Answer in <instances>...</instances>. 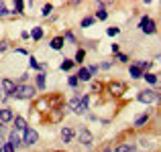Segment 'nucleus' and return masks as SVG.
I'll list each match as a JSON object with an SVG mask.
<instances>
[{
	"instance_id": "1",
	"label": "nucleus",
	"mask_w": 161,
	"mask_h": 152,
	"mask_svg": "<svg viewBox=\"0 0 161 152\" xmlns=\"http://www.w3.org/2000/svg\"><path fill=\"white\" fill-rule=\"evenodd\" d=\"M33 94H35V87H33V85H16L14 91H12V98L29 99V98H33Z\"/></svg>"
},
{
	"instance_id": "2",
	"label": "nucleus",
	"mask_w": 161,
	"mask_h": 152,
	"mask_svg": "<svg viewBox=\"0 0 161 152\" xmlns=\"http://www.w3.org/2000/svg\"><path fill=\"white\" fill-rule=\"evenodd\" d=\"M67 105H69V109H74L75 114H84L88 109V98H82V99L75 98V99H71Z\"/></svg>"
},
{
	"instance_id": "3",
	"label": "nucleus",
	"mask_w": 161,
	"mask_h": 152,
	"mask_svg": "<svg viewBox=\"0 0 161 152\" xmlns=\"http://www.w3.org/2000/svg\"><path fill=\"white\" fill-rule=\"evenodd\" d=\"M139 28H141L145 35H153V33H155V23H153L151 18H147V16H145V18L141 20V24H139Z\"/></svg>"
},
{
	"instance_id": "4",
	"label": "nucleus",
	"mask_w": 161,
	"mask_h": 152,
	"mask_svg": "<svg viewBox=\"0 0 161 152\" xmlns=\"http://www.w3.org/2000/svg\"><path fill=\"white\" fill-rule=\"evenodd\" d=\"M155 99H157V94L151 91V89H145V91L139 94V101H141V104H153Z\"/></svg>"
},
{
	"instance_id": "5",
	"label": "nucleus",
	"mask_w": 161,
	"mask_h": 152,
	"mask_svg": "<svg viewBox=\"0 0 161 152\" xmlns=\"http://www.w3.org/2000/svg\"><path fill=\"white\" fill-rule=\"evenodd\" d=\"M39 140V134L35 132V130H31V128H27V132H25V142H27V144H35V142Z\"/></svg>"
},
{
	"instance_id": "6",
	"label": "nucleus",
	"mask_w": 161,
	"mask_h": 152,
	"mask_svg": "<svg viewBox=\"0 0 161 152\" xmlns=\"http://www.w3.org/2000/svg\"><path fill=\"white\" fill-rule=\"evenodd\" d=\"M80 142H82V144H86V146H92V142H94V136H92V134L88 132L86 128H84L82 132H80Z\"/></svg>"
},
{
	"instance_id": "7",
	"label": "nucleus",
	"mask_w": 161,
	"mask_h": 152,
	"mask_svg": "<svg viewBox=\"0 0 161 152\" xmlns=\"http://www.w3.org/2000/svg\"><path fill=\"white\" fill-rule=\"evenodd\" d=\"M110 91H112V95H122L125 94V83H118V81L110 83Z\"/></svg>"
},
{
	"instance_id": "8",
	"label": "nucleus",
	"mask_w": 161,
	"mask_h": 152,
	"mask_svg": "<svg viewBox=\"0 0 161 152\" xmlns=\"http://www.w3.org/2000/svg\"><path fill=\"white\" fill-rule=\"evenodd\" d=\"M14 126H16V132H27V122H25V118L16 116L14 118Z\"/></svg>"
},
{
	"instance_id": "9",
	"label": "nucleus",
	"mask_w": 161,
	"mask_h": 152,
	"mask_svg": "<svg viewBox=\"0 0 161 152\" xmlns=\"http://www.w3.org/2000/svg\"><path fill=\"white\" fill-rule=\"evenodd\" d=\"M61 140L63 142H71L74 140V130L71 128H61Z\"/></svg>"
},
{
	"instance_id": "10",
	"label": "nucleus",
	"mask_w": 161,
	"mask_h": 152,
	"mask_svg": "<svg viewBox=\"0 0 161 152\" xmlns=\"http://www.w3.org/2000/svg\"><path fill=\"white\" fill-rule=\"evenodd\" d=\"M75 77H78V81H90L92 75H90V71H88V69H84V67H82V69L78 71V75H75Z\"/></svg>"
},
{
	"instance_id": "11",
	"label": "nucleus",
	"mask_w": 161,
	"mask_h": 152,
	"mask_svg": "<svg viewBox=\"0 0 161 152\" xmlns=\"http://www.w3.org/2000/svg\"><path fill=\"white\" fill-rule=\"evenodd\" d=\"M12 112L10 109H2V112H0V124H6V122H10L12 120Z\"/></svg>"
},
{
	"instance_id": "12",
	"label": "nucleus",
	"mask_w": 161,
	"mask_h": 152,
	"mask_svg": "<svg viewBox=\"0 0 161 152\" xmlns=\"http://www.w3.org/2000/svg\"><path fill=\"white\" fill-rule=\"evenodd\" d=\"M2 87H4V94H10V95H12V91H14L16 85L10 81V79H4V81H2Z\"/></svg>"
},
{
	"instance_id": "13",
	"label": "nucleus",
	"mask_w": 161,
	"mask_h": 152,
	"mask_svg": "<svg viewBox=\"0 0 161 152\" xmlns=\"http://www.w3.org/2000/svg\"><path fill=\"white\" fill-rule=\"evenodd\" d=\"M130 77L141 79V77H143V69H141L139 65H130Z\"/></svg>"
},
{
	"instance_id": "14",
	"label": "nucleus",
	"mask_w": 161,
	"mask_h": 152,
	"mask_svg": "<svg viewBox=\"0 0 161 152\" xmlns=\"http://www.w3.org/2000/svg\"><path fill=\"white\" fill-rule=\"evenodd\" d=\"M63 47V37H55V39L51 41V49H55V51H59Z\"/></svg>"
},
{
	"instance_id": "15",
	"label": "nucleus",
	"mask_w": 161,
	"mask_h": 152,
	"mask_svg": "<svg viewBox=\"0 0 161 152\" xmlns=\"http://www.w3.org/2000/svg\"><path fill=\"white\" fill-rule=\"evenodd\" d=\"M19 142H20L19 132H16V130H12V132H10V144H12V146H19Z\"/></svg>"
},
{
	"instance_id": "16",
	"label": "nucleus",
	"mask_w": 161,
	"mask_h": 152,
	"mask_svg": "<svg viewBox=\"0 0 161 152\" xmlns=\"http://www.w3.org/2000/svg\"><path fill=\"white\" fill-rule=\"evenodd\" d=\"M84 59H86V51H84V49H78V53H75V61H74V63H80V65H82Z\"/></svg>"
},
{
	"instance_id": "17",
	"label": "nucleus",
	"mask_w": 161,
	"mask_h": 152,
	"mask_svg": "<svg viewBox=\"0 0 161 152\" xmlns=\"http://www.w3.org/2000/svg\"><path fill=\"white\" fill-rule=\"evenodd\" d=\"M147 120H149V114H143V116H139L137 120H135V126H143V124H147Z\"/></svg>"
},
{
	"instance_id": "18",
	"label": "nucleus",
	"mask_w": 161,
	"mask_h": 152,
	"mask_svg": "<svg viewBox=\"0 0 161 152\" xmlns=\"http://www.w3.org/2000/svg\"><path fill=\"white\" fill-rule=\"evenodd\" d=\"M143 79L147 83H157V75H153V73H143Z\"/></svg>"
},
{
	"instance_id": "19",
	"label": "nucleus",
	"mask_w": 161,
	"mask_h": 152,
	"mask_svg": "<svg viewBox=\"0 0 161 152\" xmlns=\"http://www.w3.org/2000/svg\"><path fill=\"white\" fill-rule=\"evenodd\" d=\"M114 152H135L133 146H129V144H120V146H116V150Z\"/></svg>"
},
{
	"instance_id": "20",
	"label": "nucleus",
	"mask_w": 161,
	"mask_h": 152,
	"mask_svg": "<svg viewBox=\"0 0 161 152\" xmlns=\"http://www.w3.org/2000/svg\"><path fill=\"white\" fill-rule=\"evenodd\" d=\"M96 16H98V20H106L108 12L104 10V6H100V8H98V12H96Z\"/></svg>"
},
{
	"instance_id": "21",
	"label": "nucleus",
	"mask_w": 161,
	"mask_h": 152,
	"mask_svg": "<svg viewBox=\"0 0 161 152\" xmlns=\"http://www.w3.org/2000/svg\"><path fill=\"white\" fill-rule=\"evenodd\" d=\"M31 37H33V39H35V41H39V39H41V37H43V31H41V28H39V27H37V28H33V33H31Z\"/></svg>"
},
{
	"instance_id": "22",
	"label": "nucleus",
	"mask_w": 161,
	"mask_h": 152,
	"mask_svg": "<svg viewBox=\"0 0 161 152\" xmlns=\"http://www.w3.org/2000/svg\"><path fill=\"white\" fill-rule=\"evenodd\" d=\"M71 67H74V61H69V59H65V61L61 63V69H63V71H69Z\"/></svg>"
},
{
	"instance_id": "23",
	"label": "nucleus",
	"mask_w": 161,
	"mask_h": 152,
	"mask_svg": "<svg viewBox=\"0 0 161 152\" xmlns=\"http://www.w3.org/2000/svg\"><path fill=\"white\" fill-rule=\"evenodd\" d=\"M37 87H39V89L45 87V75H37Z\"/></svg>"
},
{
	"instance_id": "24",
	"label": "nucleus",
	"mask_w": 161,
	"mask_h": 152,
	"mask_svg": "<svg viewBox=\"0 0 161 152\" xmlns=\"http://www.w3.org/2000/svg\"><path fill=\"white\" fill-rule=\"evenodd\" d=\"M51 10H53L51 4H45V6H43V12H41V14H43V16H49V14H51Z\"/></svg>"
},
{
	"instance_id": "25",
	"label": "nucleus",
	"mask_w": 161,
	"mask_h": 152,
	"mask_svg": "<svg viewBox=\"0 0 161 152\" xmlns=\"http://www.w3.org/2000/svg\"><path fill=\"white\" fill-rule=\"evenodd\" d=\"M2 152H14V146H12L10 142H6V144L2 146Z\"/></svg>"
},
{
	"instance_id": "26",
	"label": "nucleus",
	"mask_w": 161,
	"mask_h": 152,
	"mask_svg": "<svg viewBox=\"0 0 161 152\" xmlns=\"http://www.w3.org/2000/svg\"><path fill=\"white\" fill-rule=\"evenodd\" d=\"M118 33H120V28H116V27H110V28H108V35H110V37L118 35Z\"/></svg>"
},
{
	"instance_id": "27",
	"label": "nucleus",
	"mask_w": 161,
	"mask_h": 152,
	"mask_svg": "<svg viewBox=\"0 0 161 152\" xmlns=\"http://www.w3.org/2000/svg\"><path fill=\"white\" fill-rule=\"evenodd\" d=\"M139 67H141V69H149L151 67V61H141V63H137Z\"/></svg>"
},
{
	"instance_id": "28",
	"label": "nucleus",
	"mask_w": 161,
	"mask_h": 152,
	"mask_svg": "<svg viewBox=\"0 0 161 152\" xmlns=\"http://www.w3.org/2000/svg\"><path fill=\"white\" fill-rule=\"evenodd\" d=\"M23 8H25V2H20V0H19V2H14V10L16 12H20Z\"/></svg>"
},
{
	"instance_id": "29",
	"label": "nucleus",
	"mask_w": 161,
	"mask_h": 152,
	"mask_svg": "<svg viewBox=\"0 0 161 152\" xmlns=\"http://www.w3.org/2000/svg\"><path fill=\"white\" fill-rule=\"evenodd\" d=\"M92 23H94V18H84L82 20V27H90Z\"/></svg>"
},
{
	"instance_id": "30",
	"label": "nucleus",
	"mask_w": 161,
	"mask_h": 152,
	"mask_svg": "<svg viewBox=\"0 0 161 152\" xmlns=\"http://www.w3.org/2000/svg\"><path fill=\"white\" fill-rule=\"evenodd\" d=\"M69 85H71V87L78 85V77H75V75H71V77H69Z\"/></svg>"
},
{
	"instance_id": "31",
	"label": "nucleus",
	"mask_w": 161,
	"mask_h": 152,
	"mask_svg": "<svg viewBox=\"0 0 161 152\" xmlns=\"http://www.w3.org/2000/svg\"><path fill=\"white\" fill-rule=\"evenodd\" d=\"M116 57H118V61H122V63H125V61H129V57H126V55H125V53H118V55H116Z\"/></svg>"
},
{
	"instance_id": "32",
	"label": "nucleus",
	"mask_w": 161,
	"mask_h": 152,
	"mask_svg": "<svg viewBox=\"0 0 161 152\" xmlns=\"http://www.w3.org/2000/svg\"><path fill=\"white\" fill-rule=\"evenodd\" d=\"M31 67H33V69H39L41 65H39V63H37V59H33V57H31Z\"/></svg>"
},
{
	"instance_id": "33",
	"label": "nucleus",
	"mask_w": 161,
	"mask_h": 152,
	"mask_svg": "<svg viewBox=\"0 0 161 152\" xmlns=\"http://www.w3.org/2000/svg\"><path fill=\"white\" fill-rule=\"evenodd\" d=\"M4 14H8V10H6V6H4V4H0V16H4Z\"/></svg>"
},
{
	"instance_id": "34",
	"label": "nucleus",
	"mask_w": 161,
	"mask_h": 152,
	"mask_svg": "<svg viewBox=\"0 0 161 152\" xmlns=\"http://www.w3.org/2000/svg\"><path fill=\"white\" fill-rule=\"evenodd\" d=\"M59 118H61V112H55V114H53V118H51V120H55V122H57V120H59Z\"/></svg>"
},
{
	"instance_id": "35",
	"label": "nucleus",
	"mask_w": 161,
	"mask_h": 152,
	"mask_svg": "<svg viewBox=\"0 0 161 152\" xmlns=\"http://www.w3.org/2000/svg\"><path fill=\"white\" fill-rule=\"evenodd\" d=\"M88 71H90V75H94V73H96V71H98V67H96V65H94V67H90V69H88Z\"/></svg>"
},
{
	"instance_id": "36",
	"label": "nucleus",
	"mask_w": 161,
	"mask_h": 152,
	"mask_svg": "<svg viewBox=\"0 0 161 152\" xmlns=\"http://www.w3.org/2000/svg\"><path fill=\"white\" fill-rule=\"evenodd\" d=\"M8 49V43H0V51H6Z\"/></svg>"
},
{
	"instance_id": "37",
	"label": "nucleus",
	"mask_w": 161,
	"mask_h": 152,
	"mask_svg": "<svg viewBox=\"0 0 161 152\" xmlns=\"http://www.w3.org/2000/svg\"><path fill=\"white\" fill-rule=\"evenodd\" d=\"M0 152H2V138H0Z\"/></svg>"
},
{
	"instance_id": "38",
	"label": "nucleus",
	"mask_w": 161,
	"mask_h": 152,
	"mask_svg": "<svg viewBox=\"0 0 161 152\" xmlns=\"http://www.w3.org/2000/svg\"><path fill=\"white\" fill-rule=\"evenodd\" d=\"M0 99H2V95H0Z\"/></svg>"
},
{
	"instance_id": "39",
	"label": "nucleus",
	"mask_w": 161,
	"mask_h": 152,
	"mask_svg": "<svg viewBox=\"0 0 161 152\" xmlns=\"http://www.w3.org/2000/svg\"><path fill=\"white\" fill-rule=\"evenodd\" d=\"M59 152H61V150H59Z\"/></svg>"
}]
</instances>
